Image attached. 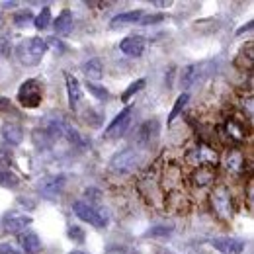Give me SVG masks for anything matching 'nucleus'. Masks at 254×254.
Returning <instances> with one entry per match:
<instances>
[{
    "mask_svg": "<svg viewBox=\"0 0 254 254\" xmlns=\"http://www.w3.org/2000/svg\"><path fill=\"white\" fill-rule=\"evenodd\" d=\"M45 51H47V43L41 37H28L16 45V57L26 66H35L41 63Z\"/></svg>",
    "mask_w": 254,
    "mask_h": 254,
    "instance_id": "1",
    "label": "nucleus"
},
{
    "mask_svg": "<svg viewBox=\"0 0 254 254\" xmlns=\"http://www.w3.org/2000/svg\"><path fill=\"white\" fill-rule=\"evenodd\" d=\"M213 70H215V61H211V59H205V61H199V63H191L182 68L180 84H182V88H191L197 82L205 80Z\"/></svg>",
    "mask_w": 254,
    "mask_h": 254,
    "instance_id": "2",
    "label": "nucleus"
},
{
    "mask_svg": "<svg viewBox=\"0 0 254 254\" xmlns=\"http://www.w3.org/2000/svg\"><path fill=\"white\" fill-rule=\"evenodd\" d=\"M43 100V86L37 78H30L20 84L18 88V102L24 108H37Z\"/></svg>",
    "mask_w": 254,
    "mask_h": 254,
    "instance_id": "3",
    "label": "nucleus"
},
{
    "mask_svg": "<svg viewBox=\"0 0 254 254\" xmlns=\"http://www.w3.org/2000/svg\"><path fill=\"white\" fill-rule=\"evenodd\" d=\"M72 211H74V215H76L78 219L86 221L88 225L96 227V229H102V227H106V223H108L106 217H104V213H100L94 205H88L86 201H74V203H72Z\"/></svg>",
    "mask_w": 254,
    "mask_h": 254,
    "instance_id": "4",
    "label": "nucleus"
},
{
    "mask_svg": "<svg viewBox=\"0 0 254 254\" xmlns=\"http://www.w3.org/2000/svg\"><path fill=\"white\" fill-rule=\"evenodd\" d=\"M211 205L221 219H231L233 217V199H231L229 188L217 186L211 193Z\"/></svg>",
    "mask_w": 254,
    "mask_h": 254,
    "instance_id": "5",
    "label": "nucleus"
},
{
    "mask_svg": "<svg viewBox=\"0 0 254 254\" xmlns=\"http://www.w3.org/2000/svg\"><path fill=\"white\" fill-rule=\"evenodd\" d=\"M131 118H133V108H126L124 112H120V114L112 120V124L108 126V129L104 131V137H106V139H116V137L126 135L127 127L131 124Z\"/></svg>",
    "mask_w": 254,
    "mask_h": 254,
    "instance_id": "6",
    "label": "nucleus"
},
{
    "mask_svg": "<svg viewBox=\"0 0 254 254\" xmlns=\"http://www.w3.org/2000/svg\"><path fill=\"white\" fill-rule=\"evenodd\" d=\"M139 153L135 151V149H124V151H120L118 155H114L112 160H110V166H112V170H116V172H127V170H131L133 166H137L139 164Z\"/></svg>",
    "mask_w": 254,
    "mask_h": 254,
    "instance_id": "7",
    "label": "nucleus"
},
{
    "mask_svg": "<svg viewBox=\"0 0 254 254\" xmlns=\"http://www.w3.org/2000/svg\"><path fill=\"white\" fill-rule=\"evenodd\" d=\"M64 188V176L59 174V176H47L39 182L37 190L41 191V195H45L47 199H55Z\"/></svg>",
    "mask_w": 254,
    "mask_h": 254,
    "instance_id": "8",
    "label": "nucleus"
},
{
    "mask_svg": "<svg viewBox=\"0 0 254 254\" xmlns=\"http://www.w3.org/2000/svg\"><path fill=\"white\" fill-rule=\"evenodd\" d=\"M211 247L221 254H243L245 251V241L233 239V237H215L211 241Z\"/></svg>",
    "mask_w": 254,
    "mask_h": 254,
    "instance_id": "9",
    "label": "nucleus"
},
{
    "mask_svg": "<svg viewBox=\"0 0 254 254\" xmlns=\"http://www.w3.org/2000/svg\"><path fill=\"white\" fill-rule=\"evenodd\" d=\"M64 82H66V94H68V106L72 112H76L80 108L82 102V90H80V82L76 80V76L72 72H64Z\"/></svg>",
    "mask_w": 254,
    "mask_h": 254,
    "instance_id": "10",
    "label": "nucleus"
},
{
    "mask_svg": "<svg viewBox=\"0 0 254 254\" xmlns=\"http://www.w3.org/2000/svg\"><path fill=\"white\" fill-rule=\"evenodd\" d=\"M191 159H195V166H211L217 162V153L209 145H199L188 155V160Z\"/></svg>",
    "mask_w": 254,
    "mask_h": 254,
    "instance_id": "11",
    "label": "nucleus"
},
{
    "mask_svg": "<svg viewBox=\"0 0 254 254\" xmlns=\"http://www.w3.org/2000/svg\"><path fill=\"white\" fill-rule=\"evenodd\" d=\"M145 45H147L145 37H141V35H129L126 39H122L120 49L126 53L127 57H141L143 51H145Z\"/></svg>",
    "mask_w": 254,
    "mask_h": 254,
    "instance_id": "12",
    "label": "nucleus"
},
{
    "mask_svg": "<svg viewBox=\"0 0 254 254\" xmlns=\"http://www.w3.org/2000/svg\"><path fill=\"white\" fill-rule=\"evenodd\" d=\"M0 135H2L4 143L10 145V147H18L24 141V129H22V126H18L14 122L4 124L2 129H0Z\"/></svg>",
    "mask_w": 254,
    "mask_h": 254,
    "instance_id": "13",
    "label": "nucleus"
},
{
    "mask_svg": "<svg viewBox=\"0 0 254 254\" xmlns=\"http://www.w3.org/2000/svg\"><path fill=\"white\" fill-rule=\"evenodd\" d=\"M2 225H4V229L8 233H20L22 229L32 225V217L24 215V213H8V215H4Z\"/></svg>",
    "mask_w": 254,
    "mask_h": 254,
    "instance_id": "14",
    "label": "nucleus"
},
{
    "mask_svg": "<svg viewBox=\"0 0 254 254\" xmlns=\"http://www.w3.org/2000/svg\"><path fill=\"white\" fill-rule=\"evenodd\" d=\"M18 241H20V245H22V251H24L26 254H39V253H41V249H43V245H41V239H39L35 233H32V231L20 233Z\"/></svg>",
    "mask_w": 254,
    "mask_h": 254,
    "instance_id": "15",
    "label": "nucleus"
},
{
    "mask_svg": "<svg viewBox=\"0 0 254 254\" xmlns=\"http://www.w3.org/2000/svg\"><path fill=\"white\" fill-rule=\"evenodd\" d=\"M159 131H160L159 120H149L147 124H143L141 129L137 131V143H141V145H149V143L159 135Z\"/></svg>",
    "mask_w": 254,
    "mask_h": 254,
    "instance_id": "16",
    "label": "nucleus"
},
{
    "mask_svg": "<svg viewBox=\"0 0 254 254\" xmlns=\"http://www.w3.org/2000/svg\"><path fill=\"white\" fill-rule=\"evenodd\" d=\"M141 10H129V12H122V14H118V16H114L112 18V22H110V28L112 30H118V28H124V26H133V24H137L139 20H141Z\"/></svg>",
    "mask_w": 254,
    "mask_h": 254,
    "instance_id": "17",
    "label": "nucleus"
},
{
    "mask_svg": "<svg viewBox=\"0 0 254 254\" xmlns=\"http://www.w3.org/2000/svg\"><path fill=\"white\" fill-rule=\"evenodd\" d=\"M213 180H215V170H213V166H197V170L191 174V182H193V186H197V188H205V186L213 184Z\"/></svg>",
    "mask_w": 254,
    "mask_h": 254,
    "instance_id": "18",
    "label": "nucleus"
},
{
    "mask_svg": "<svg viewBox=\"0 0 254 254\" xmlns=\"http://www.w3.org/2000/svg\"><path fill=\"white\" fill-rule=\"evenodd\" d=\"M53 28H55V37L57 35H68L72 32V12L68 8H64L63 12L57 16V20L53 22Z\"/></svg>",
    "mask_w": 254,
    "mask_h": 254,
    "instance_id": "19",
    "label": "nucleus"
},
{
    "mask_svg": "<svg viewBox=\"0 0 254 254\" xmlns=\"http://www.w3.org/2000/svg\"><path fill=\"white\" fill-rule=\"evenodd\" d=\"M225 164H227V170H231L235 174H241V172H245V155L241 151H231L227 155Z\"/></svg>",
    "mask_w": 254,
    "mask_h": 254,
    "instance_id": "20",
    "label": "nucleus"
},
{
    "mask_svg": "<svg viewBox=\"0 0 254 254\" xmlns=\"http://www.w3.org/2000/svg\"><path fill=\"white\" fill-rule=\"evenodd\" d=\"M82 68H84V74H86L88 82L90 80H100L104 76V66L100 63V59H90L88 63H84Z\"/></svg>",
    "mask_w": 254,
    "mask_h": 254,
    "instance_id": "21",
    "label": "nucleus"
},
{
    "mask_svg": "<svg viewBox=\"0 0 254 254\" xmlns=\"http://www.w3.org/2000/svg\"><path fill=\"white\" fill-rule=\"evenodd\" d=\"M0 186L8 188V190H16L20 186V178L14 172H10L8 168H0Z\"/></svg>",
    "mask_w": 254,
    "mask_h": 254,
    "instance_id": "22",
    "label": "nucleus"
},
{
    "mask_svg": "<svg viewBox=\"0 0 254 254\" xmlns=\"http://www.w3.org/2000/svg\"><path fill=\"white\" fill-rule=\"evenodd\" d=\"M33 143H35V147H39V149H49L51 145H53V139H51V135L41 127H37V129H33Z\"/></svg>",
    "mask_w": 254,
    "mask_h": 254,
    "instance_id": "23",
    "label": "nucleus"
},
{
    "mask_svg": "<svg viewBox=\"0 0 254 254\" xmlns=\"http://www.w3.org/2000/svg\"><path fill=\"white\" fill-rule=\"evenodd\" d=\"M227 133H229V135H231V139H233V141H237V143H243V141L247 139L245 129L241 127V124H239L237 120H229V122H227Z\"/></svg>",
    "mask_w": 254,
    "mask_h": 254,
    "instance_id": "24",
    "label": "nucleus"
},
{
    "mask_svg": "<svg viewBox=\"0 0 254 254\" xmlns=\"http://www.w3.org/2000/svg\"><path fill=\"white\" fill-rule=\"evenodd\" d=\"M33 26H35L37 30H45V28L51 26V10H49L47 6L41 8V12L33 18Z\"/></svg>",
    "mask_w": 254,
    "mask_h": 254,
    "instance_id": "25",
    "label": "nucleus"
},
{
    "mask_svg": "<svg viewBox=\"0 0 254 254\" xmlns=\"http://www.w3.org/2000/svg\"><path fill=\"white\" fill-rule=\"evenodd\" d=\"M188 100H190V96L188 94H180L178 98H176V102H174V108H172V112H170V116H168V126L176 120V116L184 110V106L188 104Z\"/></svg>",
    "mask_w": 254,
    "mask_h": 254,
    "instance_id": "26",
    "label": "nucleus"
},
{
    "mask_svg": "<svg viewBox=\"0 0 254 254\" xmlns=\"http://www.w3.org/2000/svg\"><path fill=\"white\" fill-rule=\"evenodd\" d=\"M145 84H147V80H145V78H139V80H135L133 84H129V88L122 94V102H124V104H129L131 96L137 94L139 90H143V88H145Z\"/></svg>",
    "mask_w": 254,
    "mask_h": 254,
    "instance_id": "27",
    "label": "nucleus"
},
{
    "mask_svg": "<svg viewBox=\"0 0 254 254\" xmlns=\"http://www.w3.org/2000/svg\"><path fill=\"white\" fill-rule=\"evenodd\" d=\"M86 88H88V92L94 96L96 100H100V102H106V100L110 98V92H108L104 86H100V84H94V82H86Z\"/></svg>",
    "mask_w": 254,
    "mask_h": 254,
    "instance_id": "28",
    "label": "nucleus"
},
{
    "mask_svg": "<svg viewBox=\"0 0 254 254\" xmlns=\"http://www.w3.org/2000/svg\"><path fill=\"white\" fill-rule=\"evenodd\" d=\"M32 20H33V14L30 10H20V12L14 14V26H18V28L28 26Z\"/></svg>",
    "mask_w": 254,
    "mask_h": 254,
    "instance_id": "29",
    "label": "nucleus"
},
{
    "mask_svg": "<svg viewBox=\"0 0 254 254\" xmlns=\"http://www.w3.org/2000/svg\"><path fill=\"white\" fill-rule=\"evenodd\" d=\"M172 235V227H164V225H157V227H151L147 237H170Z\"/></svg>",
    "mask_w": 254,
    "mask_h": 254,
    "instance_id": "30",
    "label": "nucleus"
},
{
    "mask_svg": "<svg viewBox=\"0 0 254 254\" xmlns=\"http://www.w3.org/2000/svg\"><path fill=\"white\" fill-rule=\"evenodd\" d=\"M68 239H72V241H76V243H82V241H84V231H82L80 227L72 225V227H68Z\"/></svg>",
    "mask_w": 254,
    "mask_h": 254,
    "instance_id": "31",
    "label": "nucleus"
},
{
    "mask_svg": "<svg viewBox=\"0 0 254 254\" xmlns=\"http://www.w3.org/2000/svg\"><path fill=\"white\" fill-rule=\"evenodd\" d=\"M162 20H164V14H153V16L149 14V16H141L139 22H141L143 26H153V24H159Z\"/></svg>",
    "mask_w": 254,
    "mask_h": 254,
    "instance_id": "32",
    "label": "nucleus"
},
{
    "mask_svg": "<svg viewBox=\"0 0 254 254\" xmlns=\"http://www.w3.org/2000/svg\"><path fill=\"white\" fill-rule=\"evenodd\" d=\"M45 43H47V47L51 45L55 53H63V49H64V47H63V43H61V41H59V39H57L55 35H53V37H49V39H45Z\"/></svg>",
    "mask_w": 254,
    "mask_h": 254,
    "instance_id": "33",
    "label": "nucleus"
},
{
    "mask_svg": "<svg viewBox=\"0 0 254 254\" xmlns=\"http://www.w3.org/2000/svg\"><path fill=\"white\" fill-rule=\"evenodd\" d=\"M0 53L2 55H10V41L6 35H0Z\"/></svg>",
    "mask_w": 254,
    "mask_h": 254,
    "instance_id": "34",
    "label": "nucleus"
},
{
    "mask_svg": "<svg viewBox=\"0 0 254 254\" xmlns=\"http://www.w3.org/2000/svg\"><path fill=\"white\" fill-rule=\"evenodd\" d=\"M0 112H12V102L4 96H0Z\"/></svg>",
    "mask_w": 254,
    "mask_h": 254,
    "instance_id": "35",
    "label": "nucleus"
},
{
    "mask_svg": "<svg viewBox=\"0 0 254 254\" xmlns=\"http://www.w3.org/2000/svg\"><path fill=\"white\" fill-rule=\"evenodd\" d=\"M0 254H22V253H18L14 247H10V245L2 243V245H0Z\"/></svg>",
    "mask_w": 254,
    "mask_h": 254,
    "instance_id": "36",
    "label": "nucleus"
},
{
    "mask_svg": "<svg viewBox=\"0 0 254 254\" xmlns=\"http://www.w3.org/2000/svg\"><path fill=\"white\" fill-rule=\"evenodd\" d=\"M251 30H253V22H249L245 28H239V30H237V35H241V33H245V32H251Z\"/></svg>",
    "mask_w": 254,
    "mask_h": 254,
    "instance_id": "37",
    "label": "nucleus"
},
{
    "mask_svg": "<svg viewBox=\"0 0 254 254\" xmlns=\"http://www.w3.org/2000/svg\"><path fill=\"white\" fill-rule=\"evenodd\" d=\"M153 4H155V6H159V8H166V6H170L172 2H170V0H166V2H153Z\"/></svg>",
    "mask_w": 254,
    "mask_h": 254,
    "instance_id": "38",
    "label": "nucleus"
},
{
    "mask_svg": "<svg viewBox=\"0 0 254 254\" xmlns=\"http://www.w3.org/2000/svg\"><path fill=\"white\" fill-rule=\"evenodd\" d=\"M68 254H86V253H80V251H74V253H68Z\"/></svg>",
    "mask_w": 254,
    "mask_h": 254,
    "instance_id": "39",
    "label": "nucleus"
}]
</instances>
